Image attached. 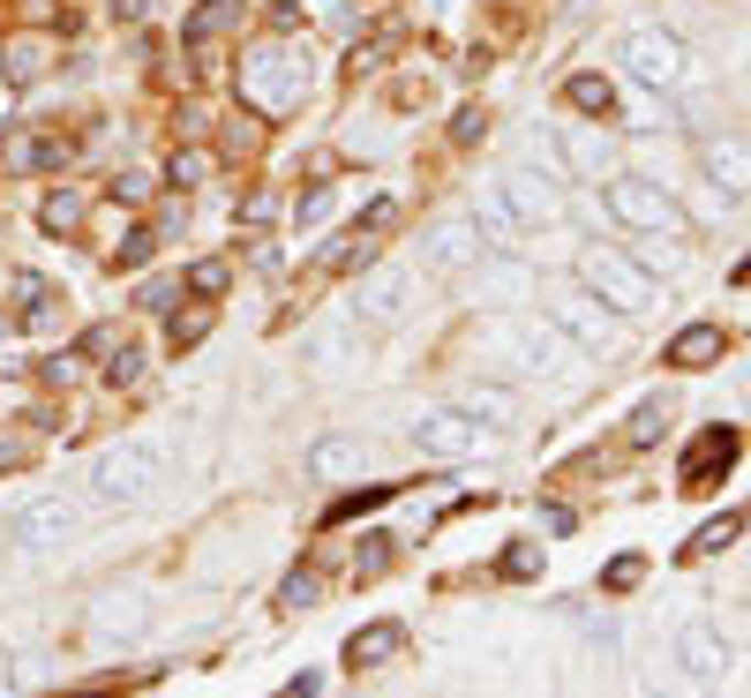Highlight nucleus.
Returning a JSON list of instances; mask_svg holds the SVG:
<instances>
[{
  "label": "nucleus",
  "instance_id": "obj_29",
  "mask_svg": "<svg viewBox=\"0 0 751 698\" xmlns=\"http://www.w3.org/2000/svg\"><path fill=\"white\" fill-rule=\"evenodd\" d=\"M639 578H646V564H639V556H617V564L601 571V593H631Z\"/></svg>",
  "mask_w": 751,
  "mask_h": 698
},
{
  "label": "nucleus",
  "instance_id": "obj_27",
  "mask_svg": "<svg viewBox=\"0 0 751 698\" xmlns=\"http://www.w3.org/2000/svg\"><path fill=\"white\" fill-rule=\"evenodd\" d=\"M662 428H668V406H662V399H646V406L631 413V444H662Z\"/></svg>",
  "mask_w": 751,
  "mask_h": 698
},
{
  "label": "nucleus",
  "instance_id": "obj_26",
  "mask_svg": "<svg viewBox=\"0 0 751 698\" xmlns=\"http://www.w3.org/2000/svg\"><path fill=\"white\" fill-rule=\"evenodd\" d=\"M45 233H68V226H76V218H84V196H68V188H61V196H45Z\"/></svg>",
  "mask_w": 751,
  "mask_h": 698
},
{
  "label": "nucleus",
  "instance_id": "obj_37",
  "mask_svg": "<svg viewBox=\"0 0 751 698\" xmlns=\"http://www.w3.org/2000/svg\"><path fill=\"white\" fill-rule=\"evenodd\" d=\"M324 210H331V188H316V196H301V226H316Z\"/></svg>",
  "mask_w": 751,
  "mask_h": 698
},
{
  "label": "nucleus",
  "instance_id": "obj_33",
  "mask_svg": "<svg viewBox=\"0 0 751 698\" xmlns=\"http://www.w3.org/2000/svg\"><path fill=\"white\" fill-rule=\"evenodd\" d=\"M466 413H474V421H481V413H489V421H511V391H474Z\"/></svg>",
  "mask_w": 751,
  "mask_h": 698
},
{
  "label": "nucleus",
  "instance_id": "obj_23",
  "mask_svg": "<svg viewBox=\"0 0 751 698\" xmlns=\"http://www.w3.org/2000/svg\"><path fill=\"white\" fill-rule=\"evenodd\" d=\"M233 15H241V0H204V8H196V15L181 23V39H188V45H204V39H218V31H226Z\"/></svg>",
  "mask_w": 751,
  "mask_h": 698
},
{
  "label": "nucleus",
  "instance_id": "obj_17",
  "mask_svg": "<svg viewBox=\"0 0 751 698\" xmlns=\"http://www.w3.org/2000/svg\"><path fill=\"white\" fill-rule=\"evenodd\" d=\"M474 255H481L474 226H436V233H428V248H421V263H428V271H444V279H451V271H466Z\"/></svg>",
  "mask_w": 751,
  "mask_h": 698
},
{
  "label": "nucleus",
  "instance_id": "obj_20",
  "mask_svg": "<svg viewBox=\"0 0 751 698\" xmlns=\"http://www.w3.org/2000/svg\"><path fill=\"white\" fill-rule=\"evenodd\" d=\"M399 646H406V623H369V631L346 639V661H353V668H375V661H391Z\"/></svg>",
  "mask_w": 751,
  "mask_h": 698
},
{
  "label": "nucleus",
  "instance_id": "obj_8",
  "mask_svg": "<svg viewBox=\"0 0 751 698\" xmlns=\"http://www.w3.org/2000/svg\"><path fill=\"white\" fill-rule=\"evenodd\" d=\"M414 444H421V458H474L481 451V421L466 406H436L414 421Z\"/></svg>",
  "mask_w": 751,
  "mask_h": 698
},
{
  "label": "nucleus",
  "instance_id": "obj_28",
  "mask_svg": "<svg viewBox=\"0 0 751 698\" xmlns=\"http://www.w3.org/2000/svg\"><path fill=\"white\" fill-rule=\"evenodd\" d=\"M39 68H45V53L31 39H15L8 45V83H39Z\"/></svg>",
  "mask_w": 751,
  "mask_h": 698
},
{
  "label": "nucleus",
  "instance_id": "obj_39",
  "mask_svg": "<svg viewBox=\"0 0 751 698\" xmlns=\"http://www.w3.org/2000/svg\"><path fill=\"white\" fill-rule=\"evenodd\" d=\"M135 369H143V361H135V346H121V361H113L106 375H113V383H135Z\"/></svg>",
  "mask_w": 751,
  "mask_h": 698
},
{
  "label": "nucleus",
  "instance_id": "obj_36",
  "mask_svg": "<svg viewBox=\"0 0 751 698\" xmlns=\"http://www.w3.org/2000/svg\"><path fill=\"white\" fill-rule=\"evenodd\" d=\"M451 135H459V143H474V135H489V113H481V106H466V113H459V128H451Z\"/></svg>",
  "mask_w": 751,
  "mask_h": 698
},
{
  "label": "nucleus",
  "instance_id": "obj_1",
  "mask_svg": "<svg viewBox=\"0 0 751 698\" xmlns=\"http://www.w3.org/2000/svg\"><path fill=\"white\" fill-rule=\"evenodd\" d=\"M159 481H166V451L143 444V436H128V444H113V451H98V466H90L98 503H121V511H128V503H151Z\"/></svg>",
  "mask_w": 751,
  "mask_h": 698
},
{
  "label": "nucleus",
  "instance_id": "obj_5",
  "mask_svg": "<svg viewBox=\"0 0 751 698\" xmlns=\"http://www.w3.org/2000/svg\"><path fill=\"white\" fill-rule=\"evenodd\" d=\"M617 61H624L631 83H646V90H676V83H684V39H676V31H662V23H639V31H624Z\"/></svg>",
  "mask_w": 751,
  "mask_h": 698
},
{
  "label": "nucleus",
  "instance_id": "obj_16",
  "mask_svg": "<svg viewBox=\"0 0 751 698\" xmlns=\"http://www.w3.org/2000/svg\"><path fill=\"white\" fill-rule=\"evenodd\" d=\"M564 173H586V181H601L609 173V159H617V143L601 135V128H564Z\"/></svg>",
  "mask_w": 751,
  "mask_h": 698
},
{
  "label": "nucleus",
  "instance_id": "obj_40",
  "mask_svg": "<svg viewBox=\"0 0 751 698\" xmlns=\"http://www.w3.org/2000/svg\"><path fill=\"white\" fill-rule=\"evenodd\" d=\"M23 458H31V444H23V436H0V466H23Z\"/></svg>",
  "mask_w": 751,
  "mask_h": 698
},
{
  "label": "nucleus",
  "instance_id": "obj_34",
  "mask_svg": "<svg viewBox=\"0 0 751 698\" xmlns=\"http://www.w3.org/2000/svg\"><path fill=\"white\" fill-rule=\"evenodd\" d=\"M279 601H286V609H308V601H316V571H293Z\"/></svg>",
  "mask_w": 751,
  "mask_h": 698
},
{
  "label": "nucleus",
  "instance_id": "obj_11",
  "mask_svg": "<svg viewBox=\"0 0 751 698\" xmlns=\"http://www.w3.org/2000/svg\"><path fill=\"white\" fill-rule=\"evenodd\" d=\"M707 181L721 204H751V143L744 135H714L707 143Z\"/></svg>",
  "mask_w": 751,
  "mask_h": 698
},
{
  "label": "nucleus",
  "instance_id": "obj_31",
  "mask_svg": "<svg viewBox=\"0 0 751 698\" xmlns=\"http://www.w3.org/2000/svg\"><path fill=\"white\" fill-rule=\"evenodd\" d=\"M151 241H159V233H151V226H135V233H128V241L113 248V263H121V271H135V263L151 255Z\"/></svg>",
  "mask_w": 751,
  "mask_h": 698
},
{
  "label": "nucleus",
  "instance_id": "obj_38",
  "mask_svg": "<svg viewBox=\"0 0 751 698\" xmlns=\"http://www.w3.org/2000/svg\"><path fill=\"white\" fill-rule=\"evenodd\" d=\"M204 330H210V316H188V324H173V346H196Z\"/></svg>",
  "mask_w": 751,
  "mask_h": 698
},
{
  "label": "nucleus",
  "instance_id": "obj_12",
  "mask_svg": "<svg viewBox=\"0 0 751 698\" xmlns=\"http://www.w3.org/2000/svg\"><path fill=\"white\" fill-rule=\"evenodd\" d=\"M548 316H556V330H564V338H579V346H594V353L617 338L609 308H601V301H586V293H556V301H548Z\"/></svg>",
  "mask_w": 751,
  "mask_h": 698
},
{
  "label": "nucleus",
  "instance_id": "obj_7",
  "mask_svg": "<svg viewBox=\"0 0 751 698\" xmlns=\"http://www.w3.org/2000/svg\"><path fill=\"white\" fill-rule=\"evenodd\" d=\"M609 210L624 218L631 233H676V204H668V188H654V181L617 173V181H609Z\"/></svg>",
  "mask_w": 751,
  "mask_h": 698
},
{
  "label": "nucleus",
  "instance_id": "obj_4",
  "mask_svg": "<svg viewBox=\"0 0 751 698\" xmlns=\"http://www.w3.org/2000/svg\"><path fill=\"white\" fill-rule=\"evenodd\" d=\"M241 90H249V106L263 113H286L293 98L308 90V53H286V45H263L241 61Z\"/></svg>",
  "mask_w": 751,
  "mask_h": 698
},
{
  "label": "nucleus",
  "instance_id": "obj_13",
  "mask_svg": "<svg viewBox=\"0 0 751 698\" xmlns=\"http://www.w3.org/2000/svg\"><path fill=\"white\" fill-rule=\"evenodd\" d=\"M737 451H744V436H737V428H707V436L684 451V481H676V489H707L714 473H729V466H737Z\"/></svg>",
  "mask_w": 751,
  "mask_h": 698
},
{
  "label": "nucleus",
  "instance_id": "obj_22",
  "mask_svg": "<svg viewBox=\"0 0 751 698\" xmlns=\"http://www.w3.org/2000/svg\"><path fill=\"white\" fill-rule=\"evenodd\" d=\"M353 466H361V444H353V436H324V444L308 451V473H316V481H338V473H353Z\"/></svg>",
  "mask_w": 751,
  "mask_h": 698
},
{
  "label": "nucleus",
  "instance_id": "obj_25",
  "mask_svg": "<svg viewBox=\"0 0 751 698\" xmlns=\"http://www.w3.org/2000/svg\"><path fill=\"white\" fill-rule=\"evenodd\" d=\"M737 534H744V519L729 511V519H714V526H699V534H692V556H714V548H729Z\"/></svg>",
  "mask_w": 751,
  "mask_h": 698
},
{
  "label": "nucleus",
  "instance_id": "obj_18",
  "mask_svg": "<svg viewBox=\"0 0 751 698\" xmlns=\"http://www.w3.org/2000/svg\"><path fill=\"white\" fill-rule=\"evenodd\" d=\"M308 361H316L324 375H346L353 361H361V330L353 324H324L316 338H308Z\"/></svg>",
  "mask_w": 751,
  "mask_h": 698
},
{
  "label": "nucleus",
  "instance_id": "obj_21",
  "mask_svg": "<svg viewBox=\"0 0 751 698\" xmlns=\"http://www.w3.org/2000/svg\"><path fill=\"white\" fill-rule=\"evenodd\" d=\"M564 106H572V113H594V121H609V113H617V83H609V76H572V83H564Z\"/></svg>",
  "mask_w": 751,
  "mask_h": 698
},
{
  "label": "nucleus",
  "instance_id": "obj_19",
  "mask_svg": "<svg viewBox=\"0 0 751 698\" xmlns=\"http://www.w3.org/2000/svg\"><path fill=\"white\" fill-rule=\"evenodd\" d=\"M714 353H721V324H684L668 338V361L676 369H714Z\"/></svg>",
  "mask_w": 751,
  "mask_h": 698
},
{
  "label": "nucleus",
  "instance_id": "obj_14",
  "mask_svg": "<svg viewBox=\"0 0 751 698\" xmlns=\"http://www.w3.org/2000/svg\"><path fill=\"white\" fill-rule=\"evenodd\" d=\"M497 188H503V204H511V218H519V226H548V218H556V188H548V181H534V173H503Z\"/></svg>",
  "mask_w": 751,
  "mask_h": 698
},
{
  "label": "nucleus",
  "instance_id": "obj_9",
  "mask_svg": "<svg viewBox=\"0 0 751 698\" xmlns=\"http://www.w3.org/2000/svg\"><path fill=\"white\" fill-rule=\"evenodd\" d=\"M151 617H159V609H151V593H143V586H106V593H98V609H90V631L113 646V639H143Z\"/></svg>",
  "mask_w": 751,
  "mask_h": 698
},
{
  "label": "nucleus",
  "instance_id": "obj_2",
  "mask_svg": "<svg viewBox=\"0 0 751 698\" xmlns=\"http://www.w3.org/2000/svg\"><path fill=\"white\" fill-rule=\"evenodd\" d=\"M579 279H586V293H601L617 316H646V308H654V279H646V263H631V255H617V248H586Z\"/></svg>",
  "mask_w": 751,
  "mask_h": 698
},
{
  "label": "nucleus",
  "instance_id": "obj_3",
  "mask_svg": "<svg viewBox=\"0 0 751 698\" xmlns=\"http://www.w3.org/2000/svg\"><path fill=\"white\" fill-rule=\"evenodd\" d=\"M474 346H489V353H511V369L526 375H556L572 361V338L548 324H481L474 330Z\"/></svg>",
  "mask_w": 751,
  "mask_h": 698
},
{
  "label": "nucleus",
  "instance_id": "obj_35",
  "mask_svg": "<svg viewBox=\"0 0 751 698\" xmlns=\"http://www.w3.org/2000/svg\"><path fill=\"white\" fill-rule=\"evenodd\" d=\"M489 293H526V271L519 263H489Z\"/></svg>",
  "mask_w": 751,
  "mask_h": 698
},
{
  "label": "nucleus",
  "instance_id": "obj_10",
  "mask_svg": "<svg viewBox=\"0 0 751 698\" xmlns=\"http://www.w3.org/2000/svg\"><path fill=\"white\" fill-rule=\"evenodd\" d=\"M676 668H684L692 684H721V676L737 668V646H729L714 623H684V631H676Z\"/></svg>",
  "mask_w": 751,
  "mask_h": 698
},
{
  "label": "nucleus",
  "instance_id": "obj_30",
  "mask_svg": "<svg viewBox=\"0 0 751 698\" xmlns=\"http://www.w3.org/2000/svg\"><path fill=\"white\" fill-rule=\"evenodd\" d=\"M204 151H173V165H166V173H173V188H196V181H204Z\"/></svg>",
  "mask_w": 751,
  "mask_h": 698
},
{
  "label": "nucleus",
  "instance_id": "obj_24",
  "mask_svg": "<svg viewBox=\"0 0 751 698\" xmlns=\"http://www.w3.org/2000/svg\"><path fill=\"white\" fill-rule=\"evenodd\" d=\"M474 218H481L489 233H526V226L511 218V204H503V188H489V196H474Z\"/></svg>",
  "mask_w": 751,
  "mask_h": 698
},
{
  "label": "nucleus",
  "instance_id": "obj_32",
  "mask_svg": "<svg viewBox=\"0 0 751 698\" xmlns=\"http://www.w3.org/2000/svg\"><path fill=\"white\" fill-rule=\"evenodd\" d=\"M226 279H233V271H226V263H196V271H188V293H226Z\"/></svg>",
  "mask_w": 751,
  "mask_h": 698
},
{
  "label": "nucleus",
  "instance_id": "obj_15",
  "mask_svg": "<svg viewBox=\"0 0 751 698\" xmlns=\"http://www.w3.org/2000/svg\"><path fill=\"white\" fill-rule=\"evenodd\" d=\"M406 293H414V279H406V271H383V279H369V286H361V301H353V308H361L369 324H406V308H414Z\"/></svg>",
  "mask_w": 751,
  "mask_h": 698
},
{
  "label": "nucleus",
  "instance_id": "obj_6",
  "mask_svg": "<svg viewBox=\"0 0 751 698\" xmlns=\"http://www.w3.org/2000/svg\"><path fill=\"white\" fill-rule=\"evenodd\" d=\"M68 534H76V503H61V495H39V503H23V511L8 519L15 556H45V548H61Z\"/></svg>",
  "mask_w": 751,
  "mask_h": 698
},
{
  "label": "nucleus",
  "instance_id": "obj_41",
  "mask_svg": "<svg viewBox=\"0 0 751 698\" xmlns=\"http://www.w3.org/2000/svg\"><path fill=\"white\" fill-rule=\"evenodd\" d=\"M0 691H8V661H0Z\"/></svg>",
  "mask_w": 751,
  "mask_h": 698
}]
</instances>
